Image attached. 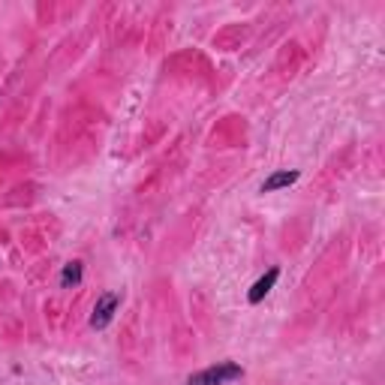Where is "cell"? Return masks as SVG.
<instances>
[{
    "mask_svg": "<svg viewBox=\"0 0 385 385\" xmlns=\"http://www.w3.org/2000/svg\"><path fill=\"white\" fill-rule=\"evenodd\" d=\"M241 377H244L241 364L217 361V364H211V368H205V370L192 373V377L187 379V385H229V382H235V379H241Z\"/></svg>",
    "mask_w": 385,
    "mask_h": 385,
    "instance_id": "1",
    "label": "cell"
},
{
    "mask_svg": "<svg viewBox=\"0 0 385 385\" xmlns=\"http://www.w3.org/2000/svg\"><path fill=\"white\" fill-rule=\"evenodd\" d=\"M117 307H121V295L117 292H103L94 304V313H90V328H108V322L115 319Z\"/></svg>",
    "mask_w": 385,
    "mask_h": 385,
    "instance_id": "2",
    "label": "cell"
},
{
    "mask_svg": "<svg viewBox=\"0 0 385 385\" xmlns=\"http://www.w3.org/2000/svg\"><path fill=\"white\" fill-rule=\"evenodd\" d=\"M277 277H280V271H277V268H271L268 274H262V277L253 283V289L247 292V301H250V304H259V301H262V298L274 289V283H277Z\"/></svg>",
    "mask_w": 385,
    "mask_h": 385,
    "instance_id": "3",
    "label": "cell"
},
{
    "mask_svg": "<svg viewBox=\"0 0 385 385\" xmlns=\"http://www.w3.org/2000/svg\"><path fill=\"white\" fill-rule=\"evenodd\" d=\"M298 181V172H274L271 178H265V184H262V192H274V190H283V187H289V184H295Z\"/></svg>",
    "mask_w": 385,
    "mask_h": 385,
    "instance_id": "4",
    "label": "cell"
},
{
    "mask_svg": "<svg viewBox=\"0 0 385 385\" xmlns=\"http://www.w3.org/2000/svg\"><path fill=\"white\" fill-rule=\"evenodd\" d=\"M81 274H85V265H81V262H67V265H63V271H60V286L63 289L79 286Z\"/></svg>",
    "mask_w": 385,
    "mask_h": 385,
    "instance_id": "5",
    "label": "cell"
}]
</instances>
